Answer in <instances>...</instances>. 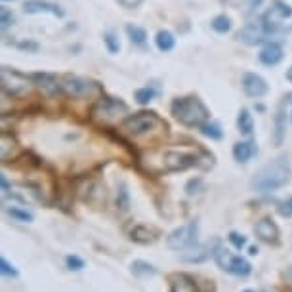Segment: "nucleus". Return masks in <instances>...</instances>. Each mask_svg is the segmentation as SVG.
<instances>
[{"label": "nucleus", "mask_w": 292, "mask_h": 292, "mask_svg": "<svg viewBox=\"0 0 292 292\" xmlns=\"http://www.w3.org/2000/svg\"><path fill=\"white\" fill-rule=\"evenodd\" d=\"M285 132H286V115H285V107L281 105L277 115H275V136H273L275 145H283Z\"/></svg>", "instance_id": "obj_22"}, {"label": "nucleus", "mask_w": 292, "mask_h": 292, "mask_svg": "<svg viewBox=\"0 0 292 292\" xmlns=\"http://www.w3.org/2000/svg\"><path fill=\"white\" fill-rule=\"evenodd\" d=\"M197 245H199V224L197 222L180 225L166 237V247L170 250H185V248H193Z\"/></svg>", "instance_id": "obj_4"}, {"label": "nucleus", "mask_w": 292, "mask_h": 292, "mask_svg": "<svg viewBox=\"0 0 292 292\" xmlns=\"http://www.w3.org/2000/svg\"><path fill=\"white\" fill-rule=\"evenodd\" d=\"M263 0H248V4H250V8H260L262 6Z\"/></svg>", "instance_id": "obj_42"}, {"label": "nucleus", "mask_w": 292, "mask_h": 292, "mask_svg": "<svg viewBox=\"0 0 292 292\" xmlns=\"http://www.w3.org/2000/svg\"><path fill=\"white\" fill-rule=\"evenodd\" d=\"M212 29L216 31V33H220V35L229 33V31H231V19H229L225 14L216 15V17L212 19Z\"/></svg>", "instance_id": "obj_25"}, {"label": "nucleus", "mask_w": 292, "mask_h": 292, "mask_svg": "<svg viewBox=\"0 0 292 292\" xmlns=\"http://www.w3.org/2000/svg\"><path fill=\"white\" fill-rule=\"evenodd\" d=\"M201 185V180H191L188 183V188H185V191H188V195H193L195 191H197V188Z\"/></svg>", "instance_id": "obj_40"}, {"label": "nucleus", "mask_w": 292, "mask_h": 292, "mask_svg": "<svg viewBox=\"0 0 292 292\" xmlns=\"http://www.w3.org/2000/svg\"><path fill=\"white\" fill-rule=\"evenodd\" d=\"M130 271H132V275L138 279H145V277L157 275L155 266H151V263L145 262V260H134V262L130 263Z\"/></svg>", "instance_id": "obj_20"}, {"label": "nucleus", "mask_w": 292, "mask_h": 292, "mask_svg": "<svg viewBox=\"0 0 292 292\" xmlns=\"http://www.w3.org/2000/svg\"><path fill=\"white\" fill-rule=\"evenodd\" d=\"M288 275H292V268H290V270H288Z\"/></svg>", "instance_id": "obj_45"}, {"label": "nucleus", "mask_w": 292, "mask_h": 292, "mask_svg": "<svg viewBox=\"0 0 292 292\" xmlns=\"http://www.w3.org/2000/svg\"><path fill=\"white\" fill-rule=\"evenodd\" d=\"M193 165H197V157L188 155V153H180V151H168V153H165V158H163V168L168 170V172L185 170V168Z\"/></svg>", "instance_id": "obj_8"}, {"label": "nucleus", "mask_w": 292, "mask_h": 292, "mask_svg": "<svg viewBox=\"0 0 292 292\" xmlns=\"http://www.w3.org/2000/svg\"><path fill=\"white\" fill-rule=\"evenodd\" d=\"M4 2H8V0H4Z\"/></svg>", "instance_id": "obj_47"}, {"label": "nucleus", "mask_w": 292, "mask_h": 292, "mask_svg": "<svg viewBox=\"0 0 292 292\" xmlns=\"http://www.w3.org/2000/svg\"><path fill=\"white\" fill-rule=\"evenodd\" d=\"M237 38H239L243 44L256 46V44H260V42H263L266 35H263V31L260 29V27H256V25H247L245 29L239 31Z\"/></svg>", "instance_id": "obj_17"}, {"label": "nucleus", "mask_w": 292, "mask_h": 292, "mask_svg": "<svg viewBox=\"0 0 292 292\" xmlns=\"http://www.w3.org/2000/svg\"><path fill=\"white\" fill-rule=\"evenodd\" d=\"M243 292H254V290H243Z\"/></svg>", "instance_id": "obj_46"}, {"label": "nucleus", "mask_w": 292, "mask_h": 292, "mask_svg": "<svg viewBox=\"0 0 292 292\" xmlns=\"http://www.w3.org/2000/svg\"><path fill=\"white\" fill-rule=\"evenodd\" d=\"M218 241H214V245H197V247L189 248V252H185V254H181V262H188V263H202L206 262L210 256H214V248H216Z\"/></svg>", "instance_id": "obj_12"}, {"label": "nucleus", "mask_w": 292, "mask_h": 292, "mask_svg": "<svg viewBox=\"0 0 292 292\" xmlns=\"http://www.w3.org/2000/svg\"><path fill=\"white\" fill-rule=\"evenodd\" d=\"M8 149L15 151L17 149V143H15V140L12 136L2 134V147H0V157H2V161H8Z\"/></svg>", "instance_id": "obj_29"}, {"label": "nucleus", "mask_w": 292, "mask_h": 292, "mask_svg": "<svg viewBox=\"0 0 292 292\" xmlns=\"http://www.w3.org/2000/svg\"><path fill=\"white\" fill-rule=\"evenodd\" d=\"M229 243H231L233 248L241 250V248L247 247V237H245V235H241V233H237V231H231L229 233Z\"/></svg>", "instance_id": "obj_34"}, {"label": "nucleus", "mask_w": 292, "mask_h": 292, "mask_svg": "<svg viewBox=\"0 0 292 292\" xmlns=\"http://www.w3.org/2000/svg\"><path fill=\"white\" fill-rule=\"evenodd\" d=\"M254 233L263 243H270V245H277L279 243V229L270 218H262V220L256 224Z\"/></svg>", "instance_id": "obj_13"}, {"label": "nucleus", "mask_w": 292, "mask_h": 292, "mask_svg": "<svg viewBox=\"0 0 292 292\" xmlns=\"http://www.w3.org/2000/svg\"><path fill=\"white\" fill-rule=\"evenodd\" d=\"M157 233L153 231V229H149V227H145V225H136L134 229H132V233H130V239L134 241V243H138V245H151V243H155V237Z\"/></svg>", "instance_id": "obj_19"}, {"label": "nucleus", "mask_w": 292, "mask_h": 292, "mask_svg": "<svg viewBox=\"0 0 292 292\" xmlns=\"http://www.w3.org/2000/svg\"><path fill=\"white\" fill-rule=\"evenodd\" d=\"M170 292H199V290H197L195 279L185 275V273H181V275H176L172 279V290Z\"/></svg>", "instance_id": "obj_21"}, {"label": "nucleus", "mask_w": 292, "mask_h": 292, "mask_svg": "<svg viewBox=\"0 0 292 292\" xmlns=\"http://www.w3.org/2000/svg\"><path fill=\"white\" fill-rule=\"evenodd\" d=\"M117 206L120 210H128L130 208V193H128V188L124 181L119 183V191H117Z\"/></svg>", "instance_id": "obj_26"}, {"label": "nucleus", "mask_w": 292, "mask_h": 292, "mask_svg": "<svg viewBox=\"0 0 292 292\" xmlns=\"http://www.w3.org/2000/svg\"><path fill=\"white\" fill-rule=\"evenodd\" d=\"M157 126H163V120L158 119L155 113H136L132 117H128V119L124 120V124H122L124 132L134 136V138L149 134V132H153Z\"/></svg>", "instance_id": "obj_6"}, {"label": "nucleus", "mask_w": 292, "mask_h": 292, "mask_svg": "<svg viewBox=\"0 0 292 292\" xmlns=\"http://www.w3.org/2000/svg\"><path fill=\"white\" fill-rule=\"evenodd\" d=\"M155 97V92L151 90V88H140V90L136 92V99H138V103H149L151 99Z\"/></svg>", "instance_id": "obj_35"}, {"label": "nucleus", "mask_w": 292, "mask_h": 292, "mask_svg": "<svg viewBox=\"0 0 292 292\" xmlns=\"http://www.w3.org/2000/svg\"><path fill=\"white\" fill-rule=\"evenodd\" d=\"M286 81H288V83H292V67L286 71Z\"/></svg>", "instance_id": "obj_44"}, {"label": "nucleus", "mask_w": 292, "mask_h": 292, "mask_svg": "<svg viewBox=\"0 0 292 292\" xmlns=\"http://www.w3.org/2000/svg\"><path fill=\"white\" fill-rule=\"evenodd\" d=\"M214 262L218 263V268L229 275H235V277H248L252 273V266L248 260L241 258V256H233L227 248H224L218 241L216 248H214Z\"/></svg>", "instance_id": "obj_3"}, {"label": "nucleus", "mask_w": 292, "mask_h": 292, "mask_svg": "<svg viewBox=\"0 0 292 292\" xmlns=\"http://www.w3.org/2000/svg\"><path fill=\"white\" fill-rule=\"evenodd\" d=\"M17 48H19V50H23V52H38L37 42H19V44H17Z\"/></svg>", "instance_id": "obj_38"}, {"label": "nucleus", "mask_w": 292, "mask_h": 292, "mask_svg": "<svg viewBox=\"0 0 292 292\" xmlns=\"http://www.w3.org/2000/svg\"><path fill=\"white\" fill-rule=\"evenodd\" d=\"M103 42H105V46H107V50H109L111 54H119L120 42H119V38H117V35H113V33H105Z\"/></svg>", "instance_id": "obj_32"}, {"label": "nucleus", "mask_w": 292, "mask_h": 292, "mask_svg": "<svg viewBox=\"0 0 292 292\" xmlns=\"http://www.w3.org/2000/svg\"><path fill=\"white\" fill-rule=\"evenodd\" d=\"M0 273L4 275V277H10V279H15L19 275V271L15 268L14 263H10L6 258H0Z\"/></svg>", "instance_id": "obj_31"}, {"label": "nucleus", "mask_w": 292, "mask_h": 292, "mask_svg": "<svg viewBox=\"0 0 292 292\" xmlns=\"http://www.w3.org/2000/svg\"><path fill=\"white\" fill-rule=\"evenodd\" d=\"M277 212L283 218H292V197H288V199H285V201L279 202Z\"/></svg>", "instance_id": "obj_36"}, {"label": "nucleus", "mask_w": 292, "mask_h": 292, "mask_svg": "<svg viewBox=\"0 0 292 292\" xmlns=\"http://www.w3.org/2000/svg\"><path fill=\"white\" fill-rule=\"evenodd\" d=\"M260 61H262L263 65H270V67H273V65H277V63H281L283 61V58H285V54H283V48H281V44H277V42H270V44H266L262 48V52H260Z\"/></svg>", "instance_id": "obj_15"}, {"label": "nucleus", "mask_w": 292, "mask_h": 292, "mask_svg": "<svg viewBox=\"0 0 292 292\" xmlns=\"http://www.w3.org/2000/svg\"><path fill=\"white\" fill-rule=\"evenodd\" d=\"M120 6L126 8V10H132V8H138L140 4H142L143 0H117Z\"/></svg>", "instance_id": "obj_39"}, {"label": "nucleus", "mask_w": 292, "mask_h": 292, "mask_svg": "<svg viewBox=\"0 0 292 292\" xmlns=\"http://www.w3.org/2000/svg\"><path fill=\"white\" fill-rule=\"evenodd\" d=\"M155 42H157V48L161 52H170L174 48V44H176V38H174V35L170 31H158Z\"/></svg>", "instance_id": "obj_24"}, {"label": "nucleus", "mask_w": 292, "mask_h": 292, "mask_svg": "<svg viewBox=\"0 0 292 292\" xmlns=\"http://www.w3.org/2000/svg\"><path fill=\"white\" fill-rule=\"evenodd\" d=\"M172 113L183 126H202L208 120V109L197 97H178L172 103Z\"/></svg>", "instance_id": "obj_2"}, {"label": "nucleus", "mask_w": 292, "mask_h": 292, "mask_svg": "<svg viewBox=\"0 0 292 292\" xmlns=\"http://www.w3.org/2000/svg\"><path fill=\"white\" fill-rule=\"evenodd\" d=\"M243 90L250 97H262L268 92V83L256 73H247L243 76Z\"/></svg>", "instance_id": "obj_11"}, {"label": "nucleus", "mask_w": 292, "mask_h": 292, "mask_svg": "<svg viewBox=\"0 0 292 292\" xmlns=\"http://www.w3.org/2000/svg\"><path fill=\"white\" fill-rule=\"evenodd\" d=\"M61 88L67 92L69 96L73 97H84L92 92V84L88 81H84L81 76L75 75H65L61 78Z\"/></svg>", "instance_id": "obj_9"}, {"label": "nucleus", "mask_w": 292, "mask_h": 292, "mask_svg": "<svg viewBox=\"0 0 292 292\" xmlns=\"http://www.w3.org/2000/svg\"><path fill=\"white\" fill-rule=\"evenodd\" d=\"M8 214L14 218V220H17V222H21V224H29V222H33V214L23 208H15V206H12V208H8Z\"/></svg>", "instance_id": "obj_30"}, {"label": "nucleus", "mask_w": 292, "mask_h": 292, "mask_svg": "<svg viewBox=\"0 0 292 292\" xmlns=\"http://www.w3.org/2000/svg\"><path fill=\"white\" fill-rule=\"evenodd\" d=\"M128 107L120 99H99L94 109H92V120H96L99 124H111L126 115Z\"/></svg>", "instance_id": "obj_5"}, {"label": "nucleus", "mask_w": 292, "mask_h": 292, "mask_svg": "<svg viewBox=\"0 0 292 292\" xmlns=\"http://www.w3.org/2000/svg\"><path fill=\"white\" fill-rule=\"evenodd\" d=\"M292 15V8L283 2V0H275L273 2V6L268 10V14L263 15V21H266V27L268 29H275L279 23L286 19V17H290Z\"/></svg>", "instance_id": "obj_10"}, {"label": "nucleus", "mask_w": 292, "mask_h": 292, "mask_svg": "<svg viewBox=\"0 0 292 292\" xmlns=\"http://www.w3.org/2000/svg\"><path fill=\"white\" fill-rule=\"evenodd\" d=\"M12 21H14V14H12V12H8L6 8H2V29L10 27V23Z\"/></svg>", "instance_id": "obj_37"}, {"label": "nucleus", "mask_w": 292, "mask_h": 292, "mask_svg": "<svg viewBox=\"0 0 292 292\" xmlns=\"http://www.w3.org/2000/svg\"><path fill=\"white\" fill-rule=\"evenodd\" d=\"M201 132L210 140H222V136H224L220 124H216V122H204L201 126Z\"/></svg>", "instance_id": "obj_28"}, {"label": "nucleus", "mask_w": 292, "mask_h": 292, "mask_svg": "<svg viewBox=\"0 0 292 292\" xmlns=\"http://www.w3.org/2000/svg\"><path fill=\"white\" fill-rule=\"evenodd\" d=\"M126 33L134 44H143V42L147 40V33H145V29L138 27V25H128Z\"/></svg>", "instance_id": "obj_27"}, {"label": "nucleus", "mask_w": 292, "mask_h": 292, "mask_svg": "<svg viewBox=\"0 0 292 292\" xmlns=\"http://www.w3.org/2000/svg\"><path fill=\"white\" fill-rule=\"evenodd\" d=\"M0 181H2V191H4V193H8V191H10V183H8L6 176H2V178H0Z\"/></svg>", "instance_id": "obj_41"}, {"label": "nucleus", "mask_w": 292, "mask_h": 292, "mask_svg": "<svg viewBox=\"0 0 292 292\" xmlns=\"http://www.w3.org/2000/svg\"><path fill=\"white\" fill-rule=\"evenodd\" d=\"M0 76H2V90L10 94V96H21V94L29 90V81L23 75H19L17 71L4 67Z\"/></svg>", "instance_id": "obj_7"}, {"label": "nucleus", "mask_w": 292, "mask_h": 292, "mask_svg": "<svg viewBox=\"0 0 292 292\" xmlns=\"http://www.w3.org/2000/svg\"><path fill=\"white\" fill-rule=\"evenodd\" d=\"M65 266H67V270H71V271H81V270H84V260L83 258H78V256H75V254H69L67 258H65Z\"/></svg>", "instance_id": "obj_33"}, {"label": "nucleus", "mask_w": 292, "mask_h": 292, "mask_svg": "<svg viewBox=\"0 0 292 292\" xmlns=\"http://www.w3.org/2000/svg\"><path fill=\"white\" fill-rule=\"evenodd\" d=\"M290 180V158L286 153L263 165L250 180V188L256 193H271L286 185Z\"/></svg>", "instance_id": "obj_1"}, {"label": "nucleus", "mask_w": 292, "mask_h": 292, "mask_svg": "<svg viewBox=\"0 0 292 292\" xmlns=\"http://www.w3.org/2000/svg\"><path fill=\"white\" fill-rule=\"evenodd\" d=\"M256 153V145L252 142H239L233 147V157L237 163H248Z\"/></svg>", "instance_id": "obj_18"}, {"label": "nucleus", "mask_w": 292, "mask_h": 292, "mask_svg": "<svg viewBox=\"0 0 292 292\" xmlns=\"http://www.w3.org/2000/svg\"><path fill=\"white\" fill-rule=\"evenodd\" d=\"M25 14H52L56 17H63V10L56 4H50V2H44V0H29L25 2Z\"/></svg>", "instance_id": "obj_14"}, {"label": "nucleus", "mask_w": 292, "mask_h": 292, "mask_svg": "<svg viewBox=\"0 0 292 292\" xmlns=\"http://www.w3.org/2000/svg\"><path fill=\"white\" fill-rule=\"evenodd\" d=\"M33 81L37 83V86L44 92L46 96H56L60 92L58 78L54 75H50V73H37V75H33Z\"/></svg>", "instance_id": "obj_16"}, {"label": "nucleus", "mask_w": 292, "mask_h": 292, "mask_svg": "<svg viewBox=\"0 0 292 292\" xmlns=\"http://www.w3.org/2000/svg\"><path fill=\"white\" fill-rule=\"evenodd\" d=\"M248 254H250V256L258 254V247H250V248H248Z\"/></svg>", "instance_id": "obj_43"}, {"label": "nucleus", "mask_w": 292, "mask_h": 292, "mask_svg": "<svg viewBox=\"0 0 292 292\" xmlns=\"http://www.w3.org/2000/svg\"><path fill=\"white\" fill-rule=\"evenodd\" d=\"M237 126H239V130L245 136L252 134V130H254V119H252V115H250V111H248V109H241V111H239V117H237Z\"/></svg>", "instance_id": "obj_23"}]
</instances>
